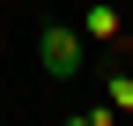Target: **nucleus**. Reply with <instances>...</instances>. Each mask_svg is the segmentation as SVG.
Here are the masks:
<instances>
[{
  "label": "nucleus",
  "mask_w": 133,
  "mask_h": 126,
  "mask_svg": "<svg viewBox=\"0 0 133 126\" xmlns=\"http://www.w3.org/2000/svg\"><path fill=\"white\" fill-rule=\"evenodd\" d=\"M37 67H44V82H81L89 74V30L81 22H44L37 30Z\"/></svg>",
  "instance_id": "nucleus-1"
},
{
  "label": "nucleus",
  "mask_w": 133,
  "mask_h": 126,
  "mask_svg": "<svg viewBox=\"0 0 133 126\" xmlns=\"http://www.w3.org/2000/svg\"><path fill=\"white\" fill-rule=\"evenodd\" d=\"M81 30H89V45H111V52L126 45V15L111 8V0H89V8H81Z\"/></svg>",
  "instance_id": "nucleus-2"
},
{
  "label": "nucleus",
  "mask_w": 133,
  "mask_h": 126,
  "mask_svg": "<svg viewBox=\"0 0 133 126\" xmlns=\"http://www.w3.org/2000/svg\"><path fill=\"white\" fill-rule=\"evenodd\" d=\"M104 89H111V111H133V74L118 67V52L104 59Z\"/></svg>",
  "instance_id": "nucleus-3"
},
{
  "label": "nucleus",
  "mask_w": 133,
  "mask_h": 126,
  "mask_svg": "<svg viewBox=\"0 0 133 126\" xmlns=\"http://www.w3.org/2000/svg\"><path fill=\"white\" fill-rule=\"evenodd\" d=\"M126 45H133V37H126Z\"/></svg>",
  "instance_id": "nucleus-4"
}]
</instances>
